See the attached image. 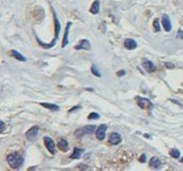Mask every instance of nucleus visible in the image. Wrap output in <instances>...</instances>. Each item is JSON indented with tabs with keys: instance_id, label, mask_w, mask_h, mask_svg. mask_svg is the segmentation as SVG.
<instances>
[{
	"instance_id": "obj_1",
	"label": "nucleus",
	"mask_w": 183,
	"mask_h": 171,
	"mask_svg": "<svg viewBox=\"0 0 183 171\" xmlns=\"http://www.w3.org/2000/svg\"><path fill=\"white\" fill-rule=\"evenodd\" d=\"M53 17H54V23H55V37H54V40H52V42H50V43H43L39 38L36 37V40L38 41V43L43 48H45V49H51V48H53L54 45H56V41H57V39H58V37H59V32H61V22H59L58 18H57V15H56L54 10H53Z\"/></svg>"
},
{
	"instance_id": "obj_2",
	"label": "nucleus",
	"mask_w": 183,
	"mask_h": 171,
	"mask_svg": "<svg viewBox=\"0 0 183 171\" xmlns=\"http://www.w3.org/2000/svg\"><path fill=\"white\" fill-rule=\"evenodd\" d=\"M6 162H8V164L11 166V168L19 169V168H21V166L23 165L24 160L19 153L12 152V153H10L8 155V158H6Z\"/></svg>"
},
{
	"instance_id": "obj_3",
	"label": "nucleus",
	"mask_w": 183,
	"mask_h": 171,
	"mask_svg": "<svg viewBox=\"0 0 183 171\" xmlns=\"http://www.w3.org/2000/svg\"><path fill=\"white\" fill-rule=\"evenodd\" d=\"M95 126H93V125H88V126L83 127V128H80V129H77L75 131V136L76 137H82L86 134H90L92 132L95 131Z\"/></svg>"
},
{
	"instance_id": "obj_4",
	"label": "nucleus",
	"mask_w": 183,
	"mask_h": 171,
	"mask_svg": "<svg viewBox=\"0 0 183 171\" xmlns=\"http://www.w3.org/2000/svg\"><path fill=\"white\" fill-rule=\"evenodd\" d=\"M137 99V103H138V106L140 107L141 109H151L152 108V103H151L150 100L148 98H145V97H141V96H137L135 97Z\"/></svg>"
},
{
	"instance_id": "obj_5",
	"label": "nucleus",
	"mask_w": 183,
	"mask_h": 171,
	"mask_svg": "<svg viewBox=\"0 0 183 171\" xmlns=\"http://www.w3.org/2000/svg\"><path fill=\"white\" fill-rule=\"evenodd\" d=\"M43 143H45V145L49 152L51 154H54L55 153V143H54V140L50 136H45L43 137Z\"/></svg>"
},
{
	"instance_id": "obj_6",
	"label": "nucleus",
	"mask_w": 183,
	"mask_h": 171,
	"mask_svg": "<svg viewBox=\"0 0 183 171\" xmlns=\"http://www.w3.org/2000/svg\"><path fill=\"white\" fill-rule=\"evenodd\" d=\"M107 125H101L100 127H98L95 130V135H96V138L98 140H103L106 136V131H107Z\"/></svg>"
},
{
	"instance_id": "obj_7",
	"label": "nucleus",
	"mask_w": 183,
	"mask_h": 171,
	"mask_svg": "<svg viewBox=\"0 0 183 171\" xmlns=\"http://www.w3.org/2000/svg\"><path fill=\"white\" fill-rule=\"evenodd\" d=\"M38 132H39V127L38 126H34L32 128H30L29 130L26 133V136L29 140H34L38 135Z\"/></svg>"
},
{
	"instance_id": "obj_8",
	"label": "nucleus",
	"mask_w": 183,
	"mask_h": 171,
	"mask_svg": "<svg viewBox=\"0 0 183 171\" xmlns=\"http://www.w3.org/2000/svg\"><path fill=\"white\" fill-rule=\"evenodd\" d=\"M75 50H85L90 51L91 50V43L88 39H82L74 47Z\"/></svg>"
},
{
	"instance_id": "obj_9",
	"label": "nucleus",
	"mask_w": 183,
	"mask_h": 171,
	"mask_svg": "<svg viewBox=\"0 0 183 171\" xmlns=\"http://www.w3.org/2000/svg\"><path fill=\"white\" fill-rule=\"evenodd\" d=\"M121 142H122V136H121V134L117 133V132L111 133L110 136H109V143H110L112 146L119 145V144H121Z\"/></svg>"
},
{
	"instance_id": "obj_10",
	"label": "nucleus",
	"mask_w": 183,
	"mask_h": 171,
	"mask_svg": "<svg viewBox=\"0 0 183 171\" xmlns=\"http://www.w3.org/2000/svg\"><path fill=\"white\" fill-rule=\"evenodd\" d=\"M162 26L166 32H170L172 30V22H170V19L167 14H163L162 16Z\"/></svg>"
},
{
	"instance_id": "obj_11",
	"label": "nucleus",
	"mask_w": 183,
	"mask_h": 171,
	"mask_svg": "<svg viewBox=\"0 0 183 171\" xmlns=\"http://www.w3.org/2000/svg\"><path fill=\"white\" fill-rule=\"evenodd\" d=\"M71 22H68L66 26V29H65V34H64V38H63V48H66L69 43V39H68V37H69V30H70V26H71Z\"/></svg>"
},
{
	"instance_id": "obj_12",
	"label": "nucleus",
	"mask_w": 183,
	"mask_h": 171,
	"mask_svg": "<svg viewBox=\"0 0 183 171\" xmlns=\"http://www.w3.org/2000/svg\"><path fill=\"white\" fill-rule=\"evenodd\" d=\"M137 45H138L137 41L131 39V38H128V39H126L124 41V47L126 48L127 50H135V48H137Z\"/></svg>"
},
{
	"instance_id": "obj_13",
	"label": "nucleus",
	"mask_w": 183,
	"mask_h": 171,
	"mask_svg": "<svg viewBox=\"0 0 183 171\" xmlns=\"http://www.w3.org/2000/svg\"><path fill=\"white\" fill-rule=\"evenodd\" d=\"M149 166L151 167V168H155V169H160L162 166V163L161 161H160L159 158H156V156H154V158H150V161H149Z\"/></svg>"
},
{
	"instance_id": "obj_14",
	"label": "nucleus",
	"mask_w": 183,
	"mask_h": 171,
	"mask_svg": "<svg viewBox=\"0 0 183 171\" xmlns=\"http://www.w3.org/2000/svg\"><path fill=\"white\" fill-rule=\"evenodd\" d=\"M143 67L144 69H145L146 71L149 72V73H152V72H155V70H156V67H155L154 62L150 60H144L143 61Z\"/></svg>"
},
{
	"instance_id": "obj_15",
	"label": "nucleus",
	"mask_w": 183,
	"mask_h": 171,
	"mask_svg": "<svg viewBox=\"0 0 183 171\" xmlns=\"http://www.w3.org/2000/svg\"><path fill=\"white\" fill-rule=\"evenodd\" d=\"M84 151H85V150H84L83 148H74L73 153L71 154V156H70V158H71L72 160H78L80 158H82Z\"/></svg>"
},
{
	"instance_id": "obj_16",
	"label": "nucleus",
	"mask_w": 183,
	"mask_h": 171,
	"mask_svg": "<svg viewBox=\"0 0 183 171\" xmlns=\"http://www.w3.org/2000/svg\"><path fill=\"white\" fill-rule=\"evenodd\" d=\"M11 56L12 57H14V58H16L17 60H19V61H27V58L24 57L21 53L17 52L16 50H12L11 51Z\"/></svg>"
},
{
	"instance_id": "obj_17",
	"label": "nucleus",
	"mask_w": 183,
	"mask_h": 171,
	"mask_svg": "<svg viewBox=\"0 0 183 171\" xmlns=\"http://www.w3.org/2000/svg\"><path fill=\"white\" fill-rule=\"evenodd\" d=\"M100 12V1L98 0H95L94 2L92 3L90 8V13L91 14H98Z\"/></svg>"
},
{
	"instance_id": "obj_18",
	"label": "nucleus",
	"mask_w": 183,
	"mask_h": 171,
	"mask_svg": "<svg viewBox=\"0 0 183 171\" xmlns=\"http://www.w3.org/2000/svg\"><path fill=\"white\" fill-rule=\"evenodd\" d=\"M40 106H43L45 108L49 109L51 111H58L59 107L57 105H54V104H49V103H40Z\"/></svg>"
},
{
	"instance_id": "obj_19",
	"label": "nucleus",
	"mask_w": 183,
	"mask_h": 171,
	"mask_svg": "<svg viewBox=\"0 0 183 171\" xmlns=\"http://www.w3.org/2000/svg\"><path fill=\"white\" fill-rule=\"evenodd\" d=\"M58 148L61 149V150L64 151V152H66V151L68 150V148H69V144H68V142H67L66 140L61 138L58 143Z\"/></svg>"
},
{
	"instance_id": "obj_20",
	"label": "nucleus",
	"mask_w": 183,
	"mask_h": 171,
	"mask_svg": "<svg viewBox=\"0 0 183 171\" xmlns=\"http://www.w3.org/2000/svg\"><path fill=\"white\" fill-rule=\"evenodd\" d=\"M91 72H92L93 75H95V76H98V77H101L102 76L101 72H100V70H98V66H96V65H93V66L91 67Z\"/></svg>"
},
{
	"instance_id": "obj_21",
	"label": "nucleus",
	"mask_w": 183,
	"mask_h": 171,
	"mask_svg": "<svg viewBox=\"0 0 183 171\" xmlns=\"http://www.w3.org/2000/svg\"><path fill=\"white\" fill-rule=\"evenodd\" d=\"M170 155H172V158H178L179 156H180V151L178 150V149H172L170 150Z\"/></svg>"
},
{
	"instance_id": "obj_22",
	"label": "nucleus",
	"mask_w": 183,
	"mask_h": 171,
	"mask_svg": "<svg viewBox=\"0 0 183 171\" xmlns=\"http://www.w3.org/2000/svg\"><path fill=\"white\" fill-rule=\"evenodd\" d=\"M154 29H155V32H160V30H161L160 24H159V19L158 18H156L154 20Z\"/></svg>"
},
{
	"instance_id": "obj_23",
	"label": "nucleus",
	"mask_w": 183,
	"mask_h": 171,
	"mask_svg": "<svg viewBox=\"0 0 183 171\" xmlns=\"http://www.w3.org/2000/svg\"><path fill=\"white\" fill-rule=\"evenodd\" d=\"M88 118H89V119H98V118H100V114L96 113V112H92V113L89 114Z\"/></svg>"
},
{
	"instance_id": "obj_24",
	"label": "nucleus",
	"mask_w": 183,
	"mask_h": 171,
	"mask_svg": "<svg viewBox=\"0 0 183 171\" xmlns=\"http://www.w3.org/2000/svg\"><path fill=\"white\" fill-rule=\"evenodd\" d=\"M4 130H6V124H4V121H0V132L2 133V132H4Z\"/></svg>"
},
{
	"instance_id": "obj_25",
	"label": "nucleus",
	"mask_w": 183,
	"mask_h": 171,
	"mask_svg": "<svg viewBox=\"0 0 183 171\" xmlns=\"http://www.w3.org/2000/svg\"><path fill=\"white\" fill-rule=\"evenodd\" d=\"M146 160H147V156H146L145 153H143V154H142V155L140 156V158H139V161H140L141 163H145Z\"/></svg>"
},
{
	"instance_id": "obj_26",
	"label": "nucleus",
	"mask_w": 183,
	"mask_h": 171,
	"mask_svg": "<svg viewBox=\"0 0 183 171\" xmlns=\"http://www.w3.org/2000/svg\"><path fill=\"white\" fill-rule=\"evenodd\" d=\"M177 38H179V39H183V31L182 30H179V31H178Z\"/></svg>"
},
{
	"instance_id": "obj_27",
	"label": "nucleus",
	"mask_w": 183,
	"mask_h": 171,
	"mask_svg": "<svg viewBox=\"0 0 183 171\" xmlns=\"http://www.w3.org/2000/svg\"><path fill=\"white\" fill-rule=\"evenodd\" d=\"M117 76H124L125 74H126V72H125V70H122V71H119L117 72Z\"/></svg>"
},
{
	"instance_id": "obj_28",
	"label": "nucleus",
	"mask_w": 183,
	"mask_h": 171,
	"mask_svg": "<svg viewBox=\"0 0 183 171\" xmlns=\"http://www.w3.org/2000/svg\"><path fill=\"white\" fill-rule=\"evenodd\" d=\"M77 109H80V106H75V107H73V108H72V109H70V110H69V113H70V112H73V111L77 110Z\"/></svg>"
},
{
	"instance_id": "obj_29",
	"label": "nucleus",
	"mask_w": 183,
	"mask_h": 171,
	"mask_svg": "<svg viewBox=\"0 0 183 171\" xmlns=\"http://www.w3.org/2000/svg\"><path fill=\"white\" fill-rule=\"evenodd\" d=\"M166 67H167V68H174V66H172V65L170 66V63H166Z\"/></svg>"
},
{
	"instance_id": "obj_30",
	"label": "nucleus",
	"mask_w": 183,
	"mask_h": 171,
	"mask_svg": "<svg viewBox=\"0 0 183 171\" xmlns=\"http://www.w3.org/2000/svg\"><path fill=\"white\" fill-rule=\"evenodd\" d=\"M180 163H183V158H181V160H180Z\"/></svg>"
}]
</instances>
